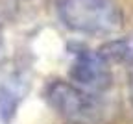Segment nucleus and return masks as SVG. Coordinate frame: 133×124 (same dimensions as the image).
Masks as SVG:
<instances>
[{"instance_id": "1", "label": "nucleus", "mask_w": 133, "mask_h": 124, "mask_svg": "<svg viewBox=\"0 0 133 124\" xmlns=\"http://www.w3.org/2000/svg\"><path fill=\"white\" fill-rule=\"evenodd\" d=\"M44 98L66 124H104L107 119V106L100 95L72 82H50Z\"/></svg>"}, {"instance_id": "2", "label": "nucleus", "mask_w": 133, "mask_h": 124, "mask_svg": "<svg viewBox=\"0 0 133 124\" xmlns=\"http://www.w3.org/2000/svg\"><path fill=\"white\" fill-rule=\"evenodd\" d=\"M57 13L61 22L78 33L109 35L124 26V13L115 0H59Z\"/></svg>"}, {"instance_id": "3", "label": "nucleus", "mask_w": 133, "mask_h": 124, "mask_svg": "<svg viewBox=\"0 0 133 124\" xmlns=\"http://www.w3.org/2000/svg\"><path fill=\"white\" fill-rule=\"evenodd\" d=\"M72 65L69 70V76L72 83L83 87L92 93H104L113 83V74L109 63L98 54L89 48L78 46L72 52Z\"/></svg>"}, {"instance_id": "4", "label": "nucleus", "mask_w": 133, "mask_h": 124, "mask_svg": "<svg viewBox=\"0 0 133 124\" xmlns=\"http://www.w3.org/2000/svg\"><path fill=\"white\" fill-rule=\"evenodd\" d=\"M98 54L102 56L109 65H133V37H122L115 39L105 45H102L98 50Z\"/></svg>"}, {"instance_id": "5", "label": "nucleus", "mask_w": 133, "mask_h": 124, "mask_svg": "<svg viewBox=\"0 0 133 124\" xmlns=\"http://www.w3.org/2000/svg\"><path fill=\"white\" fill-rule=\"evenodd\" d=\"M21 98H22L21 82L8 80L0 83V119H2V122H8L13 117Z\"/></svg>"}, {"instance_id": "6", "label": "nucleus", "mask_w": 133, "mask_h": 124, "mask_svg": "<svg viewBox=\"0 0 133 124\" xmlns=\"http://www.w3.org/2000/svg\"><path fill=\"white\" fill-rule=\"evenodd\" d=\"M4 59V39H2V33H0V63Z\"/></svg>"}, {"instance_id": "7", "label": "nucleus", "mask_w": 133, "mask_h": 124, "mask_svg": "<svg viewBox=\"0 0 133 124\" xmlns=\"http://www.w3.org/2000/svg\"><path fill=\"white\" fill-rule=\"evenodd\" d=\"M129 91H131V100H133V74H131V83H129Z\"/></svg>"}]
</instances>
